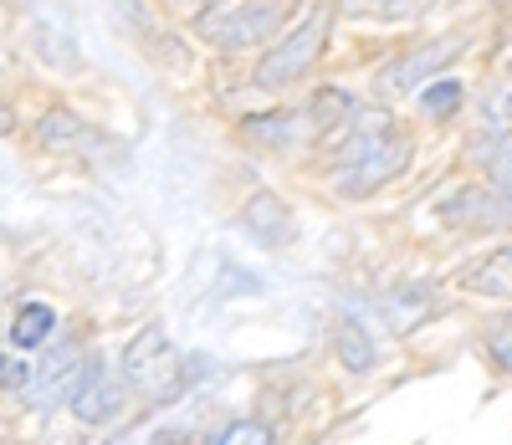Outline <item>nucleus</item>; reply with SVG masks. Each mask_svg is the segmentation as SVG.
I'll return each instance as SVG.
<instances>
[{
	"label": "nucleus",
	"instance_id": "nucleus-21",
	"mask_svg": "<svg viewBox=\"0 0 512 445\" xmlns=\"http://www.w3.org/2000/svg\"><path fill=\"white\" fill-rule=\"evenodd\" d=\"M487 359H492L497 369L512 374V318H502V323L487 333Z\"/></svg>",
	"mask_w": 512,
	"mask_h": 445
},
{
	"label": "nucleus",
	"instance_id": "nucleus-11",
	"mask_svg": "<svg viewBox=\"0 0 512 445\" xmlns=\"http://www.w3.org/2000/svg\"><path fill=\"white\" fill-rule=\"evenodd\" d=\"M333 353L344 359L349 374H374L379 369V343L369 338V328L359 318H338L333 328Z\"/></svg>",
	"mask_w": 512,
	"mask_h": 445
},
{
	"label": "nucleus",
	"instance_id": "nucleus-6",
	"mask_svg": "<svg viewBox=\"0 0 512 445\" xmlns=\"http://www.w3.org/2000/svg\"><path fill=\"white\" fill-rule=\"evenodd\" d=\"M446 226H466V231H502L512 226V185H492V190H456L441 205Z\"/></svg>",
	"mask_w": 512,
	"mask_h": 445
},
{
	"label": "nucleus",
	"instance_id": "nucleus-18",
	"mask_svg": "<svg viewBox=\"0 0 512 445\" xmlns=\"http://www.w3.org/2000/svg\"><path fill=\"white\" fill-rule=\"evenodd\" d=\"M344 16H369V21H410L425 11V0H338Z\"/></svg>",
	"mask_w": 512,
	"mask_h": 445
},
{
	"label": "nucleus",
	"instance_id": "nucleus-7",
	"mask_svg": "<svg viewBox=\"0 0 512 445\" xmlns=\"http://www.w3.org/2000/svg\"><path fill=\"white\" fill-rule=\"evenodd\" d=\"M118 405H123V379H113L98 359H88L77 374V389H72V415L82 425H108L118 415Z\"/></svg>",
	"mask_w": 512,
	"mask_h": 445
},
{
	"label": "nucleus",
	"instance_id": "nucleus-19",
	"mask_svg": "<svg viewBox=\"0 0 512 445\" xmlns=\"http://www.w3.org/2000/svg\"><path fill=\"white\" fill-rule=\"evenodd\" d=\"M420 108H425V118H451L461 108V82L456 77H431L420 87Z\"/></svg>",
	"mask_w": 512,
	"mask_h": 445
},
{
	"label": "nucleus",
	"instance_id": "nucleus-15",
	"mask_svg": "<svg viewBox=\"0 0 512 445\" xmlns=\"http://www.w3.org/2000/svg\"><path fill=\"white\" fill-rule=\"evenodd\" d=\"M108 6H113V16L128 26V36H139L144 47H154V52H169V57H175V67H185V52H180V47H169V41H159V36H154V16H149V6H144V0H108Z\"/></svg>",
	"mask_w": 512,
	"mask_h": 445
},
{
	"label": "nucleus",
	"instance_id": "nucleus-13",
	"mask_svg": "<svg viewBox=\"0 0 512 445\" xmlns=\"http://www.w3.org/2000/svg\"><path fill=\"white\" fill-rule=\"evenodd\" d=\"M466 292H477V297H497V302H512V246L492 251L487 261H477L472 272L461 277Z\"/></svg>",
	"mask_w": 512,
	"mask_h": 445
},
{
	"label": "nucleus",
	"instance_id": "nucleus-22",
	"mask_svg": "<svg viewBox=\"0 0 512 445\" xmlns=\"http://www.w3.org/2000/svg\"><path fill=\"white\" fill-rule=\"evenodd\" d=\"M26 384H31V364H26V359H16V353H0V389L21 394Z\"/></svg>",
	"mask_w": 512,
	"mask_h": 445
},
{
	"label": "nucleus",
	"instance_id": "nucleus-10",
	"mask_svg": "<svg viewBox=\"0 0 512 445\" xmlns=\"http://www.w3.org/2000/svg\"><path fill=\"white\" fill-rule=\"evenodd\" d=\"M36 139H41V149H52V154H82V149H93V144H98V133L82 123L77 113L52 108L47 118L36 123Z\"/></svg>",
	"mask_w": 512,
	"mask_h": 445
},
{
	"label": "nucleus",
	"instance_id": "nucleus-24",
	"mask_svg": "<svg viewBox=\"0 0 512 445\" xmlns=\"http://www.w3.org/2000/svg\"><path fill=\"white\" fill-rule=\"evenodd\" d=\"M169 6H185V11H210L216 0H169Z\"/></svg>",
	"mask_w": 512,
	"mask_h": 445
},
{
	"label": "nucleus",
	"instance_id": "nucleus-16",
	"mask_svg": "<svg viewBox=\"0 0 512 445\" xmlns=\"http://www.w3.org/2000/svg\"><path fill=\"white\" fill-rule=\"evenodd\" d=\"M425 313H431V292L425 287H400L395 297H384V318H390L395 333H410L415 323H425Z\"/></svg>",
	"mask_w": 512,
	"mask_h": 445
},
{
	"label": "nucleus",
	"instance_id": "nucleus-4",
	"mask_svg": "<svg viewBox=\"0 0 512 445\" xmlns=\"http://www.w3.org/2000/svg\"><path fill=\"white\" fill-rule=\"evenodd\" d=\"M410 159H415V144L400 139V133L390 128V133H379L364 154H354L344 169H338V190H344L349 200H369L374 190L400 180V174L410 169Z\"/></svg>",
	"mask_w": 512,
	"mask_h": 445
},
{
	"label": "nucleus",
	"instance_id": "nucleus-14",
	"mask_svg": "<svg viewBox=\"0 0 512 445\" xmlns=\"http://www.w3.org/2000/svg\"><path fill=\"white\" fill-rule=\"evenodd\" d=\"M57 333V313L47 302H21L16 307V318H11V343L16 348H41Z\"/></svg>",
	"mask_w": 512,
	"mask_h": 445
},
{
	"label": "nucleus",
	"instance_id": "nucleus-25",
	"mask_svg": "<svg viewBox=\"0 0 512 445\" xmlns=\"http://www.w3.org/2000/svg\"><path fill=\"white\" fill-rule=\"evenodd\" d=\"M11 128H16V118H11V108H6V103H0V133H11Z\"/></svg>",
	"mask_w": 512,
	"mask_h": 445
},
{
	"label": "nucleus",
	"instance_id": "nucleus-3",
	"mask_svg": "<svg viewBox=\"0 0 512 445\" xmlns=\"http://www.w3.org/2000/svg\"><path fill=\"white\" fill-rule=\"evenodd\" d=\"M282 26V6L277 0H246V6H210L200 11L195 31L205 41H216L226 52H246V47H262V41Z\"/></svg>",
	"mask_w": 512,
	"mask_h": 445
},
{
	"label": "nucleus",
	"instance_id": "nucleus-17",
	"mask_svg": "<svg viewBox=\"0 0 512 445\" xmlns=\"http://www.w3.org/2000/svg\"><path fill=\"white\" fill-rule=\"evenodd\" d=\"M472 159L487 169L492 185H512V133L507 128L492 133V139H482V144H472Z\"/></svg>",
	"mask_w": 512,
	"mask_h": 445
},
{
	"label": "nucleus",
	"instance_id": "nucleus-9",
	"mask_svg": "<svg viewBox=\"0 0 512 445\" xmlns=\"http://www.w3.org/2000/svg\"><path fill=\"white\" fill-rule=\"evenodd\" d=\"M241 133H246V144H256V149L287 154L308 133V113H256V118L241 123Z\"/></svg>",
	"mask_w": 512,
	"mask_h": 445
},
{
	"label": "nucleus",
	"instance_id": "nucleus-5",
	"mask_svg": "<svg viewBox=\"0 0 512 445\" xmlns=\"http://www.w3.org/2000/svg\"><path fill=\"white\" fill-rule=\"evenodd\" d=\"M461 52H466V36H441V41H425V47H415V52H405V57H395L390 67H384V72H379V87H384L390 98L420 93V87L431 82L436 72H446Z\"/></svg>",
	"mask_w": 512,
	"mask_h": 445
},
{
	"label": "nucleus",
	"instance_id": "nucleus-12",
	"mask_svg": "<svg viewBox=\"0 0 512 445\" xmlns=\"http://www.w3.org/2000/svg\"><path fill=\"white\" fill-rule=\"evenodd\" d=\"M354 113H359V103L344 93V87H323V93L308 103V128L313 133H328V139H344Z\"/></svg>",
	"mask_w": 512,
	"mask_h": 445
},
{
	"label": "nucleus",
	"instance_id": "nucleus-20",
	"mask_svg": "<svg viewBox=\"0 0 512 445\" xmlns=\"http://www.w3.org/2000/svg\"><path fill=\"white\" fill-rule=\"evenodd\" d=\"M277 435H272V425H262V420H231L221 435H216V445H272Z\"/></svg>",
	"mask_w": 512,
	"mask_h": 445
},
{
	"label": "nucleus",
	"instance_id": "nucleus-23",
	"mask_svg": "<svg viewBox=\"0 0 512 445\" xmlns=\"http://www.w3.org/2000/svg\"><path fill=\"white\" fill-rule=\"evenodd\" d=\"M487 118H492V123H512V93L487 98Z\"/></svg>",
	"mask_w": 512,
	"mask_h": 445
},
{
	"label": "nucleus",
	"instance_id": "nucleus-8",
	"mask_svg": "<svg viewBox=\"0 0 512 445\" xmlns=\"http://www.w3.org/2000/svg\"><path fill=\"white\" fill-rule=\"evenodd\" d=\"M241 226H246V236H251L256 246H287V241H292V215H287V205H282L277 195H267V190L246 200Z\"/></svg>",
	"mask_w": 512,
	"mask_h": 445
},
{
	"label": "nucleus",
	"instance_id": "nucleus-2",
	"mask_svg": "<svg viewBox=\"0 0 512 445\" xmlns=\"http://www.w3.org/2000/svg\"><path fill=\"white\" fill-rule=\"evenodd\" d=\"M118 379H123V389L149 394L154 405H169V399L185 394V359L169 348V338L159 328H144L123 348V374Z\"/></svg>",
	"mask_w": 512,
	"mask_h": 445
},
{
	"label": "nucleus",
	"instance_id": "nucleus-1",
	"mask_svg": "<svg viewBox=\"0 0 512 445\" xmlns=\"http://www.w3.org/2000/svg\"><path fill=\"white\" fill-rule=\"evenodd\" d=\"M328 31H333V11L328 6H308L303 21H297L277 47L262 57V67H256V87H272V93H277V87L303 82L318 67L323 47H328Z\"/></svg>",
	"mask_w": 512,
	"mask_h": 445
}]
</instances>
